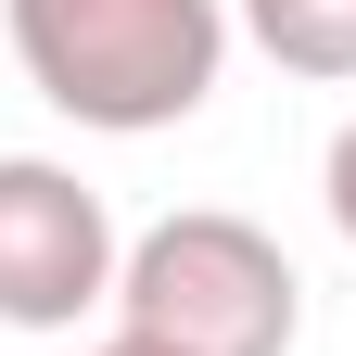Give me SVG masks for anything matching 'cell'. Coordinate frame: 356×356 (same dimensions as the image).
<instances>
[{"label": "cell", "mask_w": 356, "mask_h": 356, "mask_svg": "<svg viewBox=\"0 0 356 356\" xmlns=\"http://www.w3.org/2000/svg\"><path fill=\"white\" fill-rule=\"evenodd\" d=\"M242 26H254V51L267 64H293V76H356V0H242Z\"/></svg>", "instance_id": "4"}, {"label": "cell", "mask_w": 356, "mask_h": 356, "mask_svg": "<svg viewBox=\"0 0 356 356\" xmlns=\"http://www.w3.org/2000/svg\"><path fill=\"white\" fill-rule=\"evenodd\" d=\"M115 216L76 165L0 153V331H76L89 305H115Z\"/></svg>", "instance_id": "3"}, {"label": "cell", "mask_w": 356, "mask_h": 356, "mask_svg": "<svg viewBox=\"0 0 356 356\" xmlns=\"http://www.w3.org/2000/svg\"><path fill=\"white\" fill-rule=\"evenodd\" d=\"M115 331L165 343V356H293L305 331V280L293 254L229 204H178L153 216L115 267Z\"/></svg>", "instance_id": "2"}, {"label": "cell", "mask_w": 356, "mask_h": 356, "mask_svg": "<svg viewBox=\"0 0 356 356\" xmlns=\"http://www.w3.org/2000/svg\"><path fill=\"white\" fill-rule=\"evenodd\" d=\"M102 356H165V343H127V331H115V343H102Z\"/></svg>", "instance_id": "6"}, {"label": "cell", "mask_w": 356, "mask_h": 356, "mask_svg": "<svg viewBox=\"0 0 356 356\" xmlns=\"http://www.w3.org/2000/svg\"><path fill=\"white\" fill-rule=\"evenodd\" d=\"M331 229L356 242V115H343V140H331Z\"/></svg>", "instance_id": "5"}, {"label": "cell", "mask_w": 356, "mask_h": 356, "mask_svg": "<svg viewBox=\"0 0 356 356\" xmlns=\"http://www.w3.org/2000/svg\"><path fill=\"white\" fill-rule=\"evenodd\" d=\"M0 13H13L26 89L102 140H153L204 115L229 64V0H0Z\"/></svg>", "instance_id": "1"}]
</instances>
